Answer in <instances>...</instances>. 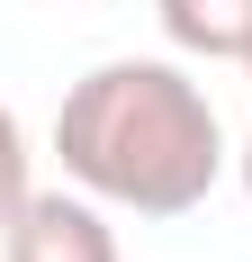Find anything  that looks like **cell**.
<instances>
[{"instance_id": "1", "label": "cell", "mask_w": 252, "mask_h": 262, "mask_svg": "<svg viewBox=\"0 0 252 262\" xmlns=\"http://www.w3.org/2000/svg\"><path fill=\"white\" fill-rule=\"evenodd\" d=\"M54 154L99 208L135 217H189L225 172V127L198 81L162 54H117L63 91Z\"/></svg>"}, {"instance_id": "2", "label": "cell", "mask_w": 252, "mask_h": 262, "mask_svg": "<svg viewBox=\"0 0 252 262\" xmlns=\"http://www.w3.org/2000/svg\"><path fill=\"white\" fill-rule=\"evenodd\" d=\"M0 262H117V226L90 190H27L0 226Z\"/></svg>"}, {"instance_id": "3", "label": "cell", "mask_w": 252, "mask_h": 262, "mask_svg": "<svg viewBox=\"0 0 252 262\" xmlns=\"http://www.w3.org/2000/svg\"><path fill=\"white\" fill-rule=\"evenodd\" d=\"M162 36L198 63H243L252 54V0H162Z\"/></svg>"}, {"instance_id": "4", "label": "cell", "mask_w": 252, "mask_h": 262, "mask_svg": "<svg viewBox=\"0 0 252 262\" xmlns=\"http://www.w3.org/2000/svg\"><path fill=\"white\" fill-rule=\"evenodd\" d=\"M27 199V127L0 108V226H9V208Z\"/></svg>"}, {"instance_id": "5", "label": "cell", "mask_w": 252, "mask_h": 262, "mask_svg": "<svg viewBox=\"0 0 252 262\" xmlns=\"http://www.w3.org/2000/svg\"><path fill=\"white\" fill-rule=\"evenodd\" d=\"M243 199H252V136H243Z\"/></svg>"}, {"instance_id": "6", "label": "cell", "mask_w": 252, "mask_h": 262, "mask_svg": "<svg viewBox=\"0 0 252 262\" xmlns=\"http://www.w3.org/2000/svg\"><path fill=\"white\" fill-rule=\"evenodd\" d=\"M243 73H252V54H243Z\"/></svg>"}]
</instances>
